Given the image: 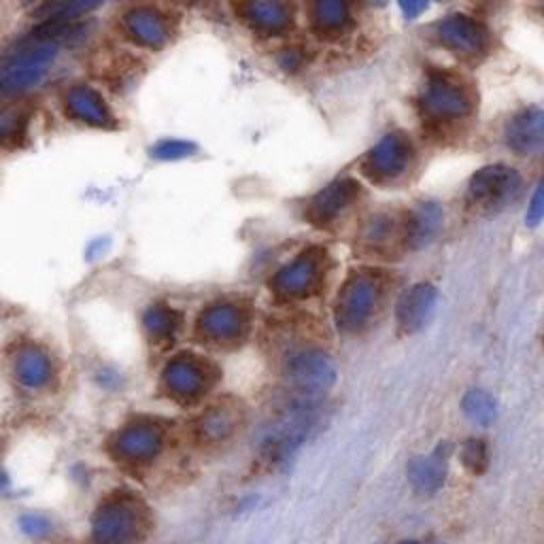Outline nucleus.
Listing matches in <instances>:
<instances>
[{
	"instance_id": "obj_2",
	"label": "nucleus",
	"mask_w": 544,
	"mask_h": 544,
	"mask_svg": "<svg viewBox=\"0 0 544 544\" xmlns=\"http://www.w3.org/2000/svg\"><path fill=\"white\" fill-rule=\"evenodd\" d=\"M423 113L432 122H459L474 111V94L453 73H430L421 96Z\"/></svg>"
},
{
	"instance_id": "obj_9",
	"label": "nucleus",
	"mask_w": 544,
	"mask_h": 544,
	"mask_svg": "<svg viewBox=\"0 0 544 544\" xmlns=\"http://www.w3.org/2000/svg\"><path fill=\"white\" fill-rule=\"evenodd\" d=\"M436 37L455 56L476 60L485 56L491 45L489 30L468 15H451L436 24Z\"/></svg>"
},
{
	"instance_id": "obj_22",
	"label": "nucleus",
	"mask_w": 544,
	"mask_h": 544,
	"mask_svg": "<svg viewBox=\"0 0 544 544\" xmlns=\"http://www.w3.org/2000/svg\"><path fill=\"white\" fill-rule=\"evenodd\" d=\"M238 419L241 417H238V411L234 406L230 404L213 406L211 411H207L198 419V434L202 440L209 442L226 440L238 428Z\"/></svg>"
},
{
	"instance_id": "obj_21",
	"label": "nucleus",
	"mask_w": 544,
	"mask_h": 544,
	"mask_svg": "<svg viewBox=\"0 0 544 544\" xmlns=\"http://www.w3.org/2000/svg\"><path fill=\"white\" fill-rule=\"evenodd\" d=\"M447 479V459L442 453L419 457L408 466V481L421 493H434Z\"/></svg>"
},
{
	"instance_id": "obj_7",
	"label": "nucleus",
	"mask_w": 544,
	"mask_h": 544,
	"mask_svg": "<svg viewBox=\"0 0 544 544\" xmlns=\"http://www.w3.org/2000/svg\"><path fill=\"white\" fill-rule=\"evenodd\" d=\"M56 56L58 45L54 43H34L28 49H22L0 75V92L20 94L34 88L45 77L47 66L56 60Z\"/></svg>"
},
{
	"instance_id": "obj_24",
	"label": "nucleus",
	"mask_w": 544,
	"mask_h": 544,
	"mask_svg": "<svg viewBox=\"0 0 544 544\" xmlns=\"http://www.w3.org/2000/svg\"><path fill=\"white\" fill-rule=\"evenodd\" d=\"M105 0H47L37 11L41 22L45 20H79L81 15L98 9Z\"/></svg>"
},
{
	"instance_id": "obj_26",
	"label": "nucleus",
	"mask_w": 544,
	"mask_h": 544,
	"mask_svg": "<svg viewBox=\"0 0 544 544\" xmlns=\"http://www.w3.org/2000/svg\"><path fill=\"white\" fill-rule=\"evenodd\" d=\"M181 315L173 309H166V306L158 304L149 309V313L145 315V328L153 334V336H173L179 332L181 328Z\"/></svg>"
},
{
	"instance_id": "obj_8",
	"label": "nucleus",
	"mask_w": 544,
	"mask_h": 544,
	"mask_svg": "<svg viewBox=\"0 0 544 544\" xmlns=\"http://www.w3.org/2000/svg\"><path fill=\"white\" fill-rule=\"evenodd\" d=\"M249 332V315L238 304L219 302L209 306L198 319V334L204 343L234 347Z\"/></svg>"
},
{
	"instance_id": "obj_19",
	"label": "nucleus",
	"mask_w": 544,
	"mask_h": 544,
	"mask_svg": "<svg viewBox=\"0 0 544 544\" xmlns=\"http://www.w3.org/2000/svg\"><path fill=\"white\" fill-rule=\"evenodd\" d=\"M243 17L264 34H281L292 26V11L281 0H247Z\"/></svg>"
},
{
	"instance_id": "obj_3",
	"label": "nucleus",
	"mask_w": 544,
	"mask_h": 544,
	"mask_svg": "<svg viewBox=\"0 0 544 544\" xmlns=\"http://www.w3.org/2000/svg\"><path fill=\"white\" fill-rule=\"evenodd\" d=\"M521 190V177L515 168L493 164L481 168L470 179L468 204L476 211L496 213L513 202Z\"/></svg>"
},
{
	"instance_id": "obj_13",
	"label": "nucleus",
	"mask_w": 544,
	"mask_h": 544,
	"mask_svg": "<svg viewBox=\"0 0 544 544\" xmlns=\"http://www.w3.org/2000/svg\"><path fill=\"white\" fill-rule=\"evenodd\" d=\"M143 525H147V517H143L139 504L117 502L100 519L98 538L102 544H134L143 532Z\"/></svg>"
},
{
	"instance_id": "obj_4",
	"label": "nucleus",
	"mask_w": 544,
	"mask_h": 544,
	"mask_svg": "<svg viewBox=\"0 0 544 544\" xmlns=\"http://www.w3.org/2000/svg\"><path fill=\"white\" fill-rule=\"evenodd\" d=\"M415 158L411 139L402 132H389L362 160V173L374 183H394L406 175Z\"/></svg>"
},
{
	"instance_id": "obj_31",
	"label": "nucleus",
	"mask_w": 544,
	"mask_h": 544,
	"mask_svg": "<svg viewBox=\"0 0 544 544\" xmlns=\"http://www.w3.org/2000/svg\"><path fill=\"white\" fill-rule=\"evenodd\" d=\"M398 5L408 20H413V17H417L425 11V7H428V0H398Z\"/></svg>"
},
{
	"instance_id": "obj_23",
	"label": "nucleus",
	"mask_w": 544,
	"mask_h": 544,
	"mask_svg": "<svg viewBox=\"0 0 544 544\" xmlns=\"http://www.w3.org/2000/svg\"><path fill=\"white\" fill-rule=\"evenodd\" d=\"M349 22V0H313V24L321 34L343 32Z\"/></svg>"
},
{
	"instance_id": "obj_12",
	"label": "nucleus",
	"mask_w": 544,
	"mask_h": 544,
	"mask_svg": "<svg viewBox=\"0 0 544 544\" xmlns=\"http://www.w3.org/2000/svg\"><path fill=\"white\" fill-rule=\"evenodd\" d=\"M362 194V187L355 179H336L326 190H321L306 207V217L311 224L319 228H328L330 224L343 215L351 204L357 202Z\"/></svg>"
},
{
	"instance_id": "obj_18",
	"label": "nucleus",
	"mask_w": 544,
	"mask_h": 544,
	"mask_svg": "<svg viewBox=\"0 0 544 544\" xmlns=\"http://www.w3.org/2000/svg\"><path fill=\"white\" fill-rule=\"evenodd\" d=\"M66 111L71 113L79 122L94 126V128H111L113 113L109 111L105 98L88 85H77L66 94Z\"/></svg>"
},
{
	"instance_id": "obj_6",
	"label": "nucleus",
	"mask_w": 544,
	"mask_h": 544,
	"mask_svg": "<svg viewBox=\"0 0 544 544\" xmlns=\"http://www.w3.org/2000/svg\"><path fill=\"white\" fill-rule=\"evenodd\" d=\"M215 381H217L215 366L192 353L175 357L162 374V383L168 394L183 402L204 396L215 385Z\"/></svg>"
},
{
	"instance_id": "obj_11",
	"label": "nucleus",
	"mask_w": 544,
	"mask_h": 544,
	"mask_svg": "<svg viewBox=\"0 0 544 544\" xmlns=\"http://www.w3.org/2000/svg\"><path fill=\"white\" fill-rule=\"evenodd\" d=\"M402 247H408L406 213H379L364 226L362 249L372 258H394Z\"/></svg>"
},
{
	"instance_id": "obj_17",
	"label": "nucleus",
	"mask_w": 544,
	"mask_h": 544,
	"mask_svg": "<svg viewBox=\"0 0 544 544\" xmlns=\"http://www.w3.org/2000/svg\"><path fill=\"white\" fill-rule=\"evenodd\" d=\"M542 111L532 107L525 109L513 117V122L506 128V143L508 147L517 151L519 156H532L540 153L544 145V128H542Z\"/></svg>"
},
{
	"instance_id": "obj_5",
	"label": "nucleus",
	"mask_w": 544,
	"mask_h": 544,
	"mask_svg": "<svg viewBox=\"0 0 544 544\" xmlns=\"http://www.w3.org/2000/svg\"><path fill=\"white\" fill-rule=\"evenodd\" d=\"M323 275H326V251L315 247L304 251L289 266L281 268L272 277L270 287L279 298H309L321 287Z\"/></svg>"
},
{
	"instance_id": "obj_28",
	"label": "nucleus",
	"mask_w": 544,
	"mask_h": 544,
	"mask_svg": "<svg viewBox=\"0 0 544 544\" xmlns=\"http://www.w3.org/2000/svg\"><path fill=\"white\" fill-rule=\"evenodd\" d=\"M462 462L470 472H483L487 468V447L481 440H470L464 445Z\"/></svg>"
},
{
	"instance_id": "obj_30",
	"label": "nucleus",
	"mask_w": 544,
	"mask_h": 544,
	"mask_svg": "<svg viewBox=\"0 0 544 544\" xmlns=\"http://www.w3.org/2000/svg\"><path fill=\"white\" fill-rule=\"evenodd\" d=\"M544 215V196H542V187H538L534 198H532V204H530V211H527V224H530L532 228L540 224V219Z\"/></svg>"
},
{
	"instance_id": "obj_29",
	"label": "nucleus",
	"mask_w": 544,
	"mask_h": 544,
	"mask_svg": "<svg viewBox=\"0 0 544 544\" xmlns=\"http://www.w3.org/2000/svg\"><path fill=\"white\" fill-rule=\"evenodd\" d=\"M194 149H196L194 145H187L183 141H166L153 149V156L160 160H179L185 156H192Z\"/></svg>"
},
{
	"instance_id": "obj_20",
	"label": "nucleus",
	"mask_w": 544,
	"mask_h": 544,
	"mask_svg": "<svg viewBox=\"0 0 544 544\" xmlns=\"http://www.w3.org/2000/svg\"><path fill=\"white\" fill-rule=\"evenodd\" d=\"M442 209L438 204H421L417 211L406 213V243L408 247L419 249L428 245L440 232Z\"/></svg>"
},
{
	"instance_id": "obj_10",
	"label": "nucleus",
	"mask_w": 544,
	"mask_h": 544,
	"mask_svg": "<svg viewBox=\"0 0 544 544\" xmlns=\"http://www.w3.org/2000/svg\"><path fill=\"white\" fill-rule=\"evenodd\" d=\"M287 379L302 394H323L336 381V368L330 357L317 349L296 353L287 364Z\"/></svg>"
},
{
	"instance_id": "obj_15",
	"label": "nucleus",
	"mask_w": 544,
	"mask_h": 544,
	"mask_svg": "<svg viewBox=\"0 0 544 544\" xmlns=\"http://www.w3.org/2000/svg\"><path fill=\"white\" fill-rule=\"evenodd\" d=\"M164 432L156 421L141 419L132 423L119 438V451L132 462H149L162 451Z\"/></svg>"
},
{
	"instance_id": "obj_16",
	"label": "nucleus",
	"mask_w": 544,
	"mask_h": 544,
	"mask_svg": "<svg viewBox=\"0 0 544 544\" xmlns=\"http://www.w3.org/2000/svg\"><path fill=\"white\" fill-rule=\"evenodd\" d=\"M124 30L128 34V39H132L136 45L149 47V49L162 47L168 41V34H170L164 15L149 7H139L126 13Z\"/></svg>"
},
{
	"instance_id": "obj_1",
	"label": "nucleus",
	"mask_w": 544,
	"mask_h": 544,
	"mask_svg": "<svg viewBox=\"0 0 544 544\" xmlns=\"http://www.w3.org/2000/svg\"><path fill=\"white\" fill-rule=\"evenodd\" d=\"M387 287L389 277L383 270H355L338 292L334 306L338 328L345 332H360L366 328L383 306Z\"/></svg>"
},
{
	"instance_id": "obj_32",
	"label": "nucleus",
	"mask_w": 544,
	"mask_h": 544,
	"mask_svg": "<svg viewBox=\"0 0 544 544\" xmlns=\"http://www.w3.org/2000/svg\"><path fill=\"white\" fill-rule=\"evenodd\" d=\"M402 544H417V542H402Z\"/></svg>"
},
{
	"instance_id": "obj_27",
	"label": "nucleus",
	"mask_w": 544,
	"mask_h": 544,
	"mask_svg": "<svg viewBox=\"0 0 544 544\" xmlns=\"http://www.w3.org/2000/svg\"><path fill=\"white\" fill-rule=\"evenodd\" d=\"M464 411L472 421H479L483 425L496 419V404L483 391H470L464 398Z\"/></svg>"
},
{
	"instance_id": "obj_25",
	"label": "nucleus",
	"mask_w": 544,
	"mask_h": 544,
	"mask_svg": "<svg viewBox=\"0 0 544 544\" xmlns=\"http://www.w3.org/2000/svg\"><path fill=\"white\" fill-rule=\"evenodd\" d=\"M28 115L22 109H3L0 111V145L17 147L26 139Z\"/></svg>"
},
{
	"instance_id": "obj_14",
	"label": "nucleus",
	"mask_w": 544,
	"mask_h": 544,
	"mask_svg": "<svg viewBox=\"0 0 544 544\" xmlns=\"http://www.w3.org/2000/svg\"><path fill=\"white\" fill-rule=\"evenodd\" d=\"M438 304V292L430 283H417L398 302V326L406 334H415L428 326Z\"/></svg>"
}]
</instances>
